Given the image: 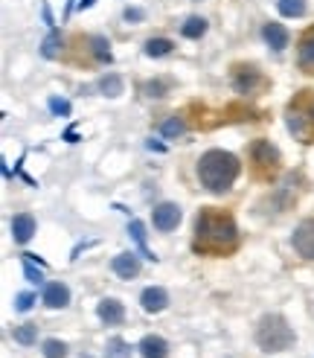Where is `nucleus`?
Segmentation results:
<instances>
[{
  "mask_svg": "<svg viewBox=\"0 0 314 358\" xmlns=\"http://www.w3.org/2000/svg\"><path fill=\"white\" fill-rule=\"evenodd\" d=\"M239 245V227L230 213L218 207H204L195 216V230H192V250L204 257H224L233 254Z\"/></svg>",
  "mask_w": 314,
  "mask_h": 358,
  "instance_id": "1",
  "label": "nucleus"
},
{
  "mask_svg": "<svg viewBox=\"0 0 314 358\" xmlns=\"http://www.w3.org/2000/svg\"><path fill=\"white\" fill-rule=\"evenodd\" d=\"M241 172V164L233 152H224V149H209L201 155L198 160V181L204 189L224 195L236 184V178Z\"/></svg>",
  "mask_w": 314,
  "mask_h": 358,
  "instance_id": "2",
  "label": "nucleus"
},
{
  "mask_svg": "<svg viewBox=\"0 0 314 358\" xmlns=\"http://www.w3.org/2000/svg\"><path fill=\"white\" fill-rule=\"evenodd\" d=\"M285 125L294 134V140L311 146L314 143V91L303 87L291 96V102L285 105Z\"/></svg>",
  "mask_w": 314,
  "mask_h": 358,
  "instance_id": "3",
  "label": "nucleus"
},
{
  "mask_svg": "<svg viewBox=\"0 0 314 358\" xmlns=\"http://www.w3.org/2000/svg\"><path fill=\"white\" fill-rule=\"evenodd\" d=\"M297 341L294 329L288 327V320L283 315H265L256 327V344L265 352H285Z\"/></svg>",
  "mask_w": 314,
  "mask_h": 358,
  "instance_id": "4",
  "label": "nucleus"
},
{
  "mask_svg": "<svg viewBox=\"0 0 314 358\" xmlns=\"http://www.w3.org/2000/svg\"><path fill=\"white\" fill-rule=\"evenodd\" d=\"M251 164H253V175L259 181H274L283 169V155L274 146L271 140H253L251 143Z\"/></svg>",
  "mask_w": 314,
  "mask_h": 358,
  "instance_id": "5",
  "label": "nucleus"
},
{
  "mask_svg": "<svg viewBox=\"0 0 314 358\" xmlns=\"http://www.w3.org/2000/svg\"><path fill=\"white\" fill-rule=\"evenodd\" d=\"M233 87L241 96H259L268 91V79L256 64H236L233 67Z\"/></svg>",
  "mask_w": 314,
  "mask_h": 358,
  "instance_id": "6",
  "label": "nucleus"
},
{
  "mask_svg": "<svg viewBox=\"0 0 314 358\" xmlns=\"http://www.w3.org/2000/svg\"><path fill=\"white\" fill-rule=\"evenodd\" d=\"M291 245L303 259H314V219H303L294 227Z\"/></svg>",
  "mask_w": 314,
  "mask_h": 358,
  "instance_id": "7",
  "label": "nucleus"
},
{
  "mask_svg": "<svg viewBox=\"0 0 314 358\" xmlns=\"http://www.w3.org/2000/svg\"><path fill=\"white\" fill-rule=\"evenodd\" d=\"M181 207L178 204H172V201H163V204H157L154 213H151V222L157 230H163V234H169V230H174L181 224Z\"/></svg>",
  "mask_w": 314,
  "mask_h": 358,
  "instance_id": "8",
  "label": "nucleus"
},
{
  "mask_svg": "<svg viewBox=\"0 0 314 358\" xmlns=\"http://www.w3.org/2000/svg\"><path fill=\"white\" fill-rule=\"evenodd\" d=\"M297 64H300L303 73L314 76V27H308L303 32L300 44H297Z\"/></svg>",
  "mask_w": 314,
  "mask_h": 358,
  "instance_id": "9",
  "label": "nucleus"
},
{
  "mask_svg": "<svg viewBox=\"0 0 314 358\" xmlns=\"http://www.w3.org/2000/svg\"><path fill=\"white\" fill-rule=\"evenodd\" d=\"M96 315H99L102 324H108V327H117V324H122V320H126V309H122V303L114 300V297L99 300Z\"/></svg>",
  "mask_w": 314,
  "mask_h": 358,
  "instance_id": "10",
  "label": "nucleus"
},
{
  "mask_svg": "<svg viewBox=\"0 0 314 358\" xmlns=\"http://www.w3.org/2000/svg\"><path fill=\"white\" fill-rule=\"evenodd\" d=\"M140 303H143V309L146 312H163L166 306H169V294H166V289H160V285H149V289L140 294Z\"/></svg>",
  "mask_w": 314,
  "mask_h": 358,
  "instance_id": "11",
  "label": "nucleus"
},
{
  "mask_svg": "<svg viewBox=\"0 0 314 358\" xmlns=\"http://www.w3.org/2000/svg\"><path fill=\"white\" fill-rule=\"evenodd\" d=\"M35 234V219L29 216V213H17V216L12 219V239L17 245H27Z\"/></svg>",
  "mask_w": 314,
  "mask_h": 358,
  "instance_id": "12",
  "label": "nucleus"
},
{
  "mask_svg": "<svg viewBox=\"0 0 314 358\" xmlns=\"http://www.w3.org/2000/svg\"><path fill=\"white\" fill-rule=\"evenodd\" d=\"M44 303L50 309H64L70 303V289L64 282H47L44 285Z\"/></svg>",
  "mask_w": 314,
  "mask_h": 358,
  "instance_id": "13",
  "label": "nucleus"
},
{
  "mask_svg": "<svg viewBox=\"0 0 314 358\" xmlns=\"http://www.w3.org/2000/svg\"><path fill=\"white\" fill-rule=\"evenodd\" d=\"M137 350H140L143 358H166L169 355V344L163 341L160 335H146L143 341L137 344Z\"/></svg>",
  "mask_w": 314,
  "mask_h": 358,
  "instance_id": "14",
  "label": "nucleus"
},
{
  "mask_svg": "<svg viewBox=\"0 0 314 358\" xmlns=\"http://www.w3.org/2000/svg\"><path fill=\"white\" fill-rule=\"evenodd\" d=\"M262 38H265L276 52L279 50H285L288 47V41H291V35H288V29L283 27V24H265V27H262Z\"/></svg>",
  "mask_w": 314,
  "mask_h": 358,
  "instance_id": "15",
  "label": "nucleus"
},
{
  "mask_svg": "<svg viewBox=\"0 0 314 358\" xmlns=\"http://www.w3.org/2000/svg\"><path fill=\"white\" fill-rule=\"evenodd\" d=\"M111 268H114L117 277L131 280V277L140 274V257L137 254H119V257H114V265Z\"/></svg>",
  "mask_w": 314,
  "mask_h": 358,
  "instance_id": "16",
  "label": "nucleus"
},
{
  "mask_svg": "<svg viewBox=\"0 0 314 358\" xmlns=\"http://www.w3.org/2000/svg\"><path fill=\"white\" fill-rule=\"evenodd\" d=\"M128 234H131V239L137 242V248H140V254H143L146 259H151V262H154L157 257L151 254V250H149V245H146V224H143V222H137V219H134V222L128 224Z\"/></svg>",
  "mask_w": 314,
  "mask_h": 358,
  "instance_id": "17",
  "label": "nucleus"
},
{
  "mask_svg": "<svg viewBox=\"0 0 314 358\" xmlns=\"http://www.w3.org/2000/svg\"><path fill=\"white\" fill-rule=\"evenodd\" d=\"M99 91L105 94V96H119L122 94V87H126V85H122V76H117V73H108V76H102L99 79Z\"/></svg>",
  "mask_w": 314,
  "mask_h": 358,
  "instance_id": "18",
  "label": "nucleus"
},
{
  "mask_svg": "<svg viewBox=\"0 0 314 358\" xmlns=\"http://www.w3.org/2000/svg\"><path fill=\"white\" fill-rule=\"evenodd\" d=\"M172 50H174V44H172L169 38H149V41H146V56H151V59L169 56Z\"/></svg>",
  "mask_w": 314,
  "mask_h": 358,
  "instance_id": "19",
  "label": "nucleus"
},
{
  "mask_svg": "<svg viewBox=\"0 0 314 358\" xmlns=\"http://www.w3.org/2000/svg\"><path fill=\"white\" fill-rule=\"evenodd\" d=\"M105 358H131V344L122 341V338H111L105 344Z\"/></svg>",
  "mask_w": 314,
  "mask_h": 358,
  "instance_id": "20",
  "label": "nucleus"
},
{
  "mask_svg": "<svg viewBox=\"0 0 314 358\" xmlns=\"http://www.w3.org/2000/svg\"><path fill=\"white\" fill-rule=\"evenodd\" d=\"M111 44L102 38V35H94L91 38V52L96 56V62H102V64H111L114 62V56H111V50H108Z\"/></svg>",
  "mask_w": 314,
  "mask_h": 358,
  "instance_id": "21",
  "label": "nucleus"
},
{
  "mask_svg": "<svg viewBox=\"0 0 314 358\" xmlns=\"http://www.w3.org/2000/svg\"><path fill=\"white\" fill-rule=\"evenodd\" d=\"M181 32L186 35V38H201V35L207 32V21H204V17H198V15H192V17H186V21H184Z\"/></svg>",
  "mask_w": 314,
  "mask_h": 358,
  "instance_id": "22",
  "label": "nucleus"
},
{
  "mask_svg": "<svg viewBox=\"0 0 314 358\" xmlns=\"http://www.w3.org/2000/svg\"><path fill=\"white\" fill-rule=\"evenodd\" d=\"M276 9L285 17H303L306 15V0H279Z\"/></svg>",
  "mask_w": 314,
  "mask_h": 358,
  "instance_id": "23",
  "label": "nucleus"
},
{
  "mask_svg": "<svg viewBox=\"0 0 314 358\" xmlns=\"http://www.w3.org/2000/svg\"><path fill=\"white\" fill-rule=\"evenodd\" d=\"M41 350H44V358H64L67 355V344L59 341V338H47L41 344Z\"/></svg>",
  "mask_w": 314,
  "mask_h": 358,
  "instance_id": "24",
  "label": "nucleus"
},
{
  "mask_svg": "<svg viewBox=\"0 0 314 358\" xmlns=\"http://www.w3.org/2000/svg\"><path fill=\"white\" fill-rule=\"evenodd\" d=\"M15 341L17 344H24V347H29V344H35V335H38V329H35L32 324H24V327H15Z\"/></svg>",
  "mask_w": 314,
  "mask_h": 358,
  "instance_id": "25",
  "label": "nucleus"
},
{
  "mask_svg": "<svg viewBox=\"0 0 314 358\" xmlns=\"http://www.w3.org/2000/svg\"><path fill=\"white\" fill-rule=\"evenodd\" d=\"M59 50H61V35H59V32L47 35V41L41 44V52H44V59H56V56H59Z\"/></svg>",
  "mask_w": 314,
  "mask_h": 358,
  "instance_id": "26",
  "label": "nucleus"
},
{
  "mask_svg": "<svg viewBox=\"0 0 314 358\" xmlns=\"http://www.w3.org/2000/svg\"><path fill=\"white\" fill-rule=\"evenodd\" d=\"M184 131H186V122H184L181 117H172V120H166V122H163V134H166V137L184 134Z\"/></svg>",
  "mask_w": 314,
  "mask_h": 358,
  "instance_id": "27",
  "label": "nucleus"
},
{
  "mask_svg": "<svg viewBox=\"0 0 314 358\" xmlns=\"http://www.w3.org/2000/svg\"><path fill=\"white\" fill-rule=\"evenodd\" d=\"M24 274H27V280H29V282H35V285H41V282H44V274L32 265V259H29V257H24Z\"/></svg>",
  "mask_w": 314,
  "mask_h": 358,
  "instance_id": "28",
  "label": "nucleus"
},
{
  "mask_svg": "<svg viewBox=\"0 0 314 358\" xmlns=\"http://www.w3.org/2000/svg\"><path fill=\"white\" fill-rule=\"evenodd\" d=\"M50 111L59 117H70V102L67 99H50Z\"/></svg>",
  "mask_w": 314,
  "mask_h": 358,
  "instance_id": "29",
  "label": "nucleus"
},
{
  "mask_svg": "<svg viewBox=\"0 0 314 358\" xmlns=\"http://www.w3.org/2000/svg\"><path fill=\"white\" fill-rule=\"evenodd\" d=\"M32 303H35V294H17V300H15V309L17 312H29L32 309Z\"/></svg>",
  "mask_w": 314,
  "mask_h": 358,
  "instance_id": "30",
  "label": "nucleus"
},
{
  "mask_svg": "<svg viewBox=\"0 0 314 358\" xmlns=\"http://www.w3.org/2000/svg\"><path fill=\"white\" fill-rule=\"evenodd\" d=\"M143 91H146V96H166V94H163L166 85H163V82H146Z\"/></svg>",
  "mask_w": 314,
  "mask_h": 358,
  "instance_id": "31",
  "label": "nucleus"
},
{
  "mask_svg": "<svg viewBox=\"0 0 314 358\" xmlns=\"http://www.w3.org/2000/svg\"><path fill=\"white\" fill-rule=\"evenodd\" d=\"M126 21H143V12H140V9H126Z\"/></svg>",
  "mask_w": 314,
  "mask_h": 358,
  "instance_id": "32",
  "label": "nucleus"
},
{
  "mask_svg": "<svg viewBox=\"0 0 314 358\" xmlns=\"http://www.w3.org/2000/svg\"><path fill=\"white\" fill-rule=\"evenodd\" d=\"M87 6H94V0H82V9H87Z\"/></svg>",
  "mask_w": 314,
  "mask_h": 358,
  "instance_id": "33",
  "label": "nucleus"
}]
</instances>
